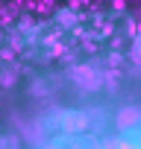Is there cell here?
<instances>
[{
  "instance_id": "cell-1",
  "label": "cell",
  "mask_w": 141,
  "mask_h": 149,
  "mask_svg": "<svg viewBox=\"0 0 141 149\" xmlns=\"http://www.w3.org/2000/svg\"><path fill=\"white\" fill-rule=\"evenodd\" d=\"M85 123H88V117L82 114V111H68L65 114V129L68 132H74V134H82V129H85Z\"/></svg>"
},
{
  "instance_id": "cell-2",
  "label": "cell",
  "mask_w": 141,
  "mask_h": 149,
  "mask_svg": "<svg viewBox=\"0 0 141 149\" xmlns=\"http://www.w3.org/2000/svg\"><path fill=\"white\" fill-rule=\"evenodd\" d=\"M70 76H74L82 88H97V76H94L88 67H74V70H70Z\"/></svg>"
},
{
  "instance_id": "cell-3",
  "label": "cell",
  "mask_w": 141,
  "mask_h": 149,
  "mask_svg": "<svg viewBox=\"0 0 141 149\" xmlns=\"http://www.w3.org/2000/svg\"><path fill=\"white\" fill-rule=\"evenodd\" d=\"M74 149H100L91 134H74Z\"/></svg>"
},
{
  "instance_id": "cell-4",
  "label": "cell",
  "mask_w": 141,
  "mask_h": 149,
  "mask_svg": "<svg viewBox=\"0 0 141 149\" xmlns=\"http://www.w3.org/2000/svg\"><path fill=\"white\" fill-rule=\"evenodd\" d=\"M126 123H135V108H123V114H118V126H126Z\"/></svg>"
},
{
  "instance_id": "cell-5",
  "label": "cell",
  "mask_w": 141,
  "mask_h": 149,
  "mask_svg": "<svg viewBox=\"0 0 141 149\" xmlns=\"http://www.w3.org/2000/svg\"><path fill=\"white\" fill-rule=\"evenodd\" d=\"M0 149H21V146H18V140H15V137H9V134H6V137H0Z\"/></svg>"
},
{
  "instance_id": "cell-6",
  "label": "cell",
  "mask_w": 141,
  "mask_h": 149,
  "mask_svg": "<svg viewBox=\"0 0 141 149\" xmlns=\"http://www.w3.org/2000/svg\"><path fill=\"white\" fill-rule=\"evenodd\" d=\"M47 149H59V146H56V143H53V146H47Z\"/></svg>"
}]
</instances>
